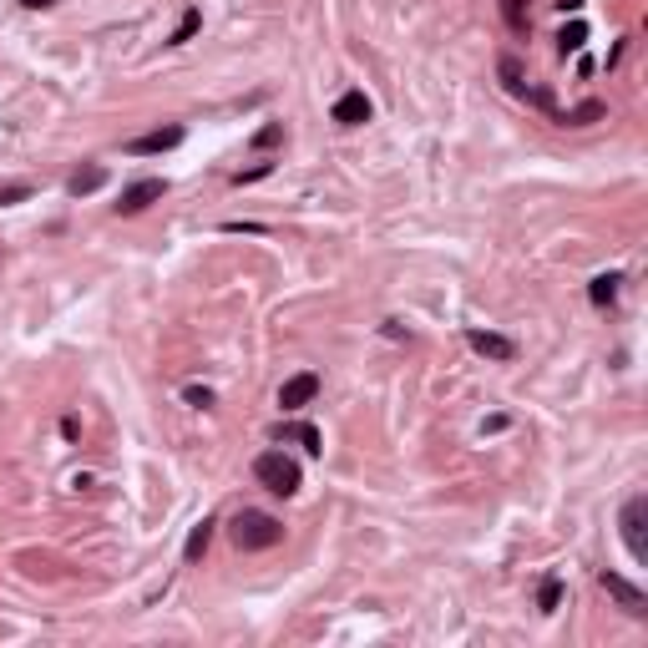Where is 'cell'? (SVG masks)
<instances>
[{
    "label": "cell",
    "instance_id": "cell-18",
    "mask_svg": "<svg viewBox=\"0 0 648 648\" xmlns=\"http://www.w3.org/2000/svg\"><path fill=\"white\" fill-rule=\"evenodd\" d=\"M557 603H562V578H557V573H547V578H542V588H537V608H542V613H557Z\"/></svg>",
    "mask_w": 648,
    "mask_h": 648
},
{
    "label": "cell",
    "instance_id": "cell-13",
    "mask_svg": "<svg viewBox=\"0 0 648 648\" xmlns=\"http://www.w3.org/2000/svg\"><path fill=\"white\" fill-rule=\"evenodd\" d=\"M618 289H623V274H598V279L588 284V299H593L598 309H613V304H618Z\"/></svg>",
    "mask_w": 648,
    "mask_h": 648
},
{
    "label": "cell",
    "instance_id": "cell-24",
    "mask_svg": "<svg viewBox=\"0 0 648 648\" xmlns=\"http://www.w3.org/2000/svg\"><path fill=\"white\" fill-rule=\"evenodd\" d=\"M21 6H26V11H51L56 0H21Z\"/></svg>",
    "mask_w": 648,
    "mask_h": 648
},
{
    "label": "cell",
    "instance_id": "cell-17",
    "mask_svg": "<svg viewBox=\"0 0 648 648\" xmlns=\"http://www.w3.org/2000/svg\"><path fill=\"white\" fill-rule=\"evenodd\" d=\"M198 26H203V11H198V6H188V11H183V21L173 26V36H168V46H188V41L198 36Z\"/></svg>",
    "mask_w": 648,
    "mask_h": 648
},
{
    "label": "cell",
    "instance_id": "cell-10",
    "mask_svg": "<svg viewBox=\"0 0 648 648\" xmlns=\"http://www.w3.org/2000/svg\"><path fill=\"white\" fill-rule=\"evenodd\" d=\"M370 112H375V107H370V97H365V92H345V97L330 107V122H340V127H365V122H370Z\"/></svg>",
    "mask_w": 648,
    "mask_h": 648
},
{
    "label": "cell",
    "instance_id": "cell-20",
    "mask_svg": "<svg viewBox=\"0 0 648 648\" xmlns=\"http://www.w3.org/2000/svg\"><path fill=\"white\" fill-rule=\"evenodd\" d=\"M183 400L193 405V411H213V400H218V395H213L208 385H188V390H183Z\"/></svg>",
    "mask_w": 648,
    "mask_h": 648
},
{
    "label": "cell",
    "instance_id": "cell-22",
    "mask_svg": "<svg viewBox=\"0 0 648 648\" xmlns=\"http://www.w3.org/2000/svg\"><path fill=\"white\" fill-rule=\"evenodd\" d=\"M26 198H31V183H6V188H0V208L26 203Z\"/></svg>",
    "mask_w": 648,
    "mask_h": 648
},
{
    "label": "cell",
    "instance_id": "cell-3",
    "mask_svg": "<svg viewBox=\"0 0 648 648\" xmlns=\"http://www.w3.org/2000/svg\"><path fill=\"white\" fill-rule=\"evenodd\" d=\"M618 532H623V547H628V557L633 562H648V497L638 492V497H628L623 502V512H618Z\"/></svg>",
    "mask_w": 648,
    "mask_h": 648
},
{
    "label": "cell",
    "instance_id": "cell-12",
    "mask_svg": "<svg viewBox=\"0 0 648 648\" xmlns=\"http://www.w3.org/2000/svg\"><path fill=\"white\" fill-rule=\"evenodd\" d=\"M274 441H294V446H304L309 456H319L324 451V436L309 426V421H294V426H274Z\"/></svg>",
    "mask_w": 648,
    "mask_h": 648
},
{
    "label": "cell",
    "instance_id": "cell-14",
    "mask_svg": "<svg viewBox=\"0 0 648 648\" xmlns=\"http://www.w3.org/2000/svg\"><path fill=\"white\" fill-rule=\"evenodd\" d=\"M213 527H218V522H213V517H203V522L188 532V542H183V557H188V562H198V557L208 552V542H213Z\"/></svg>",
    "mask_w": 648,
    "mask_h": 648
},
{
    "label": "cell",
    "instance_id": "cell-9",
    "mask_svg": "<svg viewBox=\"0 0 648 648\" xmlns=\"http://www.w3.org/2000/svg\"><path fill=\"white\" fill-rule=\"evenodd\" d=\"M466 345L476 350V355H486V360H517V345L507 340V335H492V330H466Z\"/></svg>",
    "mask_w": 648,
    "mask_h": 648
},
{
    "label": "cell",
    "instance_id": "cell-11",
    "mask_svg": "<svg viewBox=\"0 0 648 648\" xmlns=\"http://www.w3.org/2000/svg\"><path fill=\"white\" fill-rule=\"evenodd\" d=\"M102 183H107V168H102V162H87V168H76V173L66 178V193H71V198H92Z\"/></svg>",
    "mask_w": 648,
    "mask_h": 648
},
{
    "label": "cell",
    "instance_id": "cell-6",
    "mask_svg": "<svg viewBox=\"0 0 648 648\" xmlns=\"http://www.w3.org/2000/svg\"><path fill=\"white\" fill-rule=\"evenodd\" d=\"M162 193H168V183H162V178H137V183H127V188H122L117 213H122V218H132V213H142V208L162 203Z\"/></svg>",
    "mask_w": 648,
    "mask_h": 648
},
{
    "label": "cell",
    "instance_id": "cell-2",
    "mask_svg": "<svg viewBox=\"0 0 648 648\" xmlns=\"http://www.w3.org/2000/svg\"><path fill=\"white\" fill-rule=\"evenodd\" d=\"M254 481L264 486V492H274V497H294L299 486H304V471L284 451H259L254 456Z\"/></svg>",
    "mask_w": 648,
    "mask_h": 648
},
{
    "label": "cell",
    "instance_id": "cell-25",
    "mask_svg": "<svg viewBox=\"0 0 648 648\" xmlns=\"http://www.w3.org/2000/svg\"><path fill=\"white\" fill-rule=\"evenodd\" d=\"M557 6H562V11H578V6H583V0H557Z\"/></svg>",
    "mask_w": 648,
    "mask_h": 648
},
{
    "label": "cell",
    "instance_id": "cell-7",
    "mask_svg": "<svg viewBox=\"0 0 648 648\" xmlns=\"http://www.w3.org/2000/svg\"><path fill=\"white\" fill-rule=\"evenodd\" d=\"M497 71H502V87H507L512 97H522V102H532V107L552 112V97H547V92H537V87H527V81H522V61H517V56H502V61H497Z\"/></svg>",
    "mask_w": 648,
    "mask_h": 648
},
{
    "label": "cell",
    "instance_id": "cell-5",
    "mask_svg": "<svg viewBox=\"0 0 648 648\" xmlns=\"http://www.w3.org/2000/svg\"><path fill=\"white\" fill-rule=\"evenodd\" d=\"M314 395H319V375H314V370H299V375H289V380L279 385V411L294 416V411H304V405H314Z\"/></svg>",
    "mask_w": 648,
    "mask_h": 648
},
{
    "label": "cell",
    "instance_id": "cell-16",
    "mask_svg": "<svg viewBox=\"0 0 648 648\" xmlns=\"http://www.w3.org/2000/svg\"><path fill=\"white\" fill-rule=\"evenodd\" d=\"M502 21L512 36H527L532 31V16H527V0H502Z\"/></svg>",
    "mask_w": 648,
    "mask_h": 648
},
{
    "label": "cell",
    "instance_id": "cell-4",
    "mask_svg": "<svg viewBox=\"0 0 648 648\" xmlns=\"http://www.w3.org/2000/svg\"><path fill=\"white\" fill-rule=\"evenodd\" d=\"M598 583H603V593L628 613V618H648V593L638 588V583H628L623 573H608V567H603V573H598Z\"/></svg>",
    "mask_w": 648,
    "mask_h": 648
},
{
    "label": "cell",
    "instance_id": "cell-19",
    "mask_svg": "<svg viewBox=\"0 0 648 648\" xmlns=\"http://www.w3.org/2000/svg\"><path fill=\"white\" fill-rule=\"evenodd\" d=\"M583 41H588V26L583 21H573L562 36H557V56H573V51H583Z\"/></svg>",
    "mask_w": 648,
    "mask_h": 648
},
{
    "label": "cell",
    "instance_id": "cell-21",
    "mask_svg": "<svg viewBox=\"0 0 648 648\" xmlns=\"http://www.w3.org/2000/svg\"><path fill=\"white\" fill-rule=\"evenodd\" d=\"M279 142H284V122H269V127L254 132V147H259V152H264V147H279Z\"/></svg>",
    "mask_w": 648,
    "mask_h": 648
},
{
    "label": "cell",
    "instance_id": "cell-15",
    "mask_svg": "<svg viewBox=\"0 0 648 648\" xmlns=\"http://www.w3.org/2000/svg\"><path fill=\"white\" fill-rule=\"evenodd\" d=\"M562 127H588V122H598V117H608V107L603 102H583V107H573V112H552Z\"/></svg>",
    "mask_w": 648,
    "mask_h": 648
},
{
    "label": "cell",
    "instance_id": "cell-8",
    "mask_svg": "<svg viewBox=\"0 0 648 648\" xmlns=\"http://www.w3.org/2000/svg\"><path fill=\"white\" fill-rule=\"evenodd\" d=\"M183 142V127H157V132H142V137H127V152L132 157H157V152H173Z\"/></svg>",
    "mask_w": 648,
    "mask_h": 648
},
{
    "label": "cell",
    "instance_id": "cell-23",
    "mask_svg": "<svg viewBox=\"0 0 648 648\" xmlns=\"http://www.w3.org/2000/svg\"><path fill=\"white\" fill-rule=\"evenodd\" d=\"M269 173H274V162H254L249 173H233V183L243 188V183H259V178H269Z\"/></svg>",
    "mask_w": 648,
    "mask_h": 648
},
{
    "label": "cell",
    "instance_id": "cell-1",
    "mask_svg": "<svg viewBox=\"0 0 648 648\" xmlns=\"http://www.w3.org/2000/svg\"><path fill=\"white\" fill-rule=\"evenodd\" d=\"M228 537H233L238 552H269V547L284 542V522L269 517V512H259V507H243V512H233Z\"/></svg>",
    "mask_w": 648,
    "mask_h": 648
}]
</instances>
